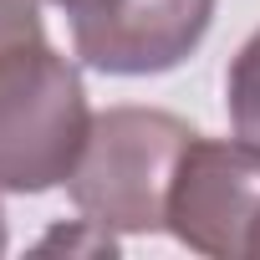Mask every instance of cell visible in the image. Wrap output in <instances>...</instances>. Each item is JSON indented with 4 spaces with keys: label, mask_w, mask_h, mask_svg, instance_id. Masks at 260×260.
I'll return each mask as SVG.
<instances>
[{
    "label": "cell",
    "mask_w": 260,
    "mask_h": 260,
    "mask_svg": "<svg viewBox=\"0 0 260 260\" xmlns=\"http://www.w3.org/2000/svg\"><path fill=\"white\" fill-rule=\"evenodd\" d=\"M189 143H194V127L174 112L107 107L92 117V133L67 179V194L82 209V219L102 230L117 235L164 230L169 189Z\"/></svg>",
    "instance_id": "1"
},
{
    "label": "cell",
    "mask_w": 260,
    "mask_h": 260,
    "mask_svg": "<svg viewBox=\"0 0 260 260\" xmlns=\"http://www.w3.org/2000/svg\"><path fill=\"white\" fill-rule=\"evenodd\" d=\"M92 133L82 77L46 41L0 56V189L46 194L72 179Z\"/></svg>",
    "instance_id": "2"
},
{
    "label": "cell",
    "mask_w": 260,
    "mask_h": 260,
    "mask_svg": "<svg viewBox=\"0 0 260 260\" xmlns=\"http://www.w3.org/2000/svg\"><path fill=\"white\" fill-rule=\"evenodd\" d=\"M260 219V148L235 138H199L184 148L164 230L214 260L250 255V230Z\"/></svg>",
    "instance_id": "3"
},
{
    "label": "cell",
    "mask_w": 260,
    "mask_h": 260,
    "mask_svg": "<svg viewBox=\"0 0 260 260\" xmlns=\"http://www.w3.org/2000/svg\"><path fill=\"white\" fill-rule=\"evenodd\" d=\"M209 21L214 0H107L102 11L72 21V46L92 72L153 77L194 56Z\"/></svg>",
    "instance_id": "4"
},
{
    "label": "cell",
    "mask_w": 260,
    "mask_h": 260,
    "mask_svg": "<svg viewBox=\"0 0 260 260\" xmlns=\"http://www.w3.org/2000/svg\"><path fill=\"white\" fill-rule=\"evenodd\" d=\"M224 102H230V122L245 143L260 148V31L240 46V56L230 61L224 77Z\"/></svg>",
    "instance_id": "5"
},
{
    "label": "cell",
    "mask_w": 260,
    "mask_h": 260,
    "mask_svg": "<svg viewBox=\"0 0 260 260\" xmlns=\"http://www.w3.org/2000/svg\"><path fill=\"white\" fill-rule=\"evenodd\" d=\"M31 41H46L36 0H0V56L16 46H31Z\"/></svg>",
    "instance_id": "6"
},
{
    "label": "cell",
    "mask_w": 260,
    "mask_h": 260,
    "mask_svg": "<svg viewBox=\"0 0 260 260\" xmlns=\"http://www.w3.org/2000/svg\"><path fill=\"white\" fill-rule=\"evenodd\" d=\"M51 6H61L72 21H82V16H92V11H102L107 0H51Z\"/></svg>",
    "instance_id": "7"
},
{
    "label": "cell",
    "mask_w": 260,
    "mask_h": 260,
    "mask_svg": "<svg viewBox=\"0 0 260 260\" xmlns=\"http://www.w3.org/2000/svg\"><path fill=\"white\" fill-rule=\"evenodd\" d=\"M250 255L260 260V219H255V230H250Z\"/></svg>",
    "instance_id": "8"
},
{
    "label": "cell",
    "mask_w": 260,
    "mask_h": 260,
    "mask_svg": "<svg viewBox=\"0 0 260 260\" xmlns=\"http://www.w3.org/2000/svg\"><path fill=\"white\" fill-rule=\"evenodd\" d=\"M0 255H6V209H0Z\"/></svg>",
    "instance_id": "9"
}]
</instances>
